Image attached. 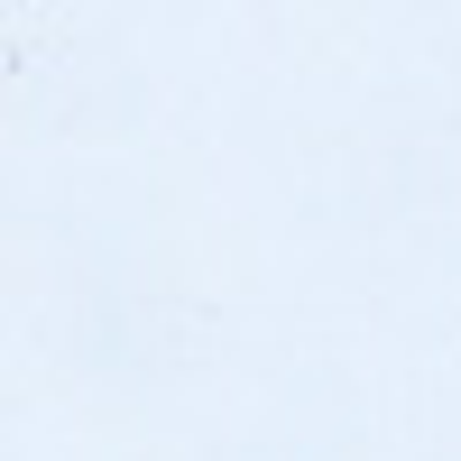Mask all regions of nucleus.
I'll use <instances>...</instances> for the list:
<instances>
[]
</instances>
